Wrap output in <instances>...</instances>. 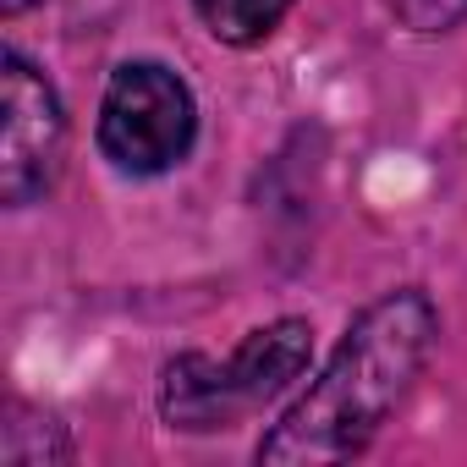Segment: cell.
Masks as SVG:
<instances>
[{"instance_id":"cell-1","label":"cell","mask_w":467,"mask_h":467,"mask_svg":"<svg viewBox=\"0 0 467 467\" xmlns=\"http://www.w3.org/2000/svg\"><path fill=\"white\" fill-rule=\"evenodd\" d=\"M434 336H440V314L418 286L368 303L352 319V330L336 341L325 368L308 379V390L259 440V462L303 467V462H347L368 451L385 418L418 385Z\"/></svg>"},{"instance_id":"cell-2","label":"cell","mask_w":467,"mask_h":467,"mask_svg":"<svg viewBox=\"0 0 467 467\" xmlns=\"http://www.w3.org/2000/svg\"><path fill=\"white\" fill-rule=\"evenodd\" d=\"M308 358H314L308 319H275L265 330H248L225 358H203V352L176 358L160 385V412L171 429L187 434L237 429L248 412L286 396L303 379Z\"/></svg>"},{"instance_id":"cell-3","label":"cell","mask_w":467,"mask_h":467,"mask_svg":"<svg viewBox=\"0 0 467 467\" xmlns=\"http://www.w3.org/2000/svg\"><path fill=\"white\" fill-rule=\"evenodd\" d=\"M94 138L121 176H165L192 154L198 99L165 61H127L105 83Z\"/></svg>"},{"instance_id":"cell-4","label":"cell","mask_w":467,"mask_h":467,"mask_svg":"<svg viewBox=\"0 0 467 467\" xmlns=\"http://www.w3.org/2000/svg\"><path fill=\"white\" fill-rule=\"evenodd\" d=\"M0 110H6V121H0V198H6V209H28L61 176L67 105L23 50H6L0 56Z\"/></svg>"},{"instance_id":"cell-5","label":"cell","mask_w":467,"mask_h":467,"mask_svg":"<svg viewBox=\"0 0 467 467\" xmlns=\"http://www.w3.org/2000/svg\"><path fill=\"white\" fill-rule=\"evenodd\" d=\"M292 6H297V0H192L198 23H203L220 45H237V50L265 45V39L286 23Z\"/></svg>"},{"instance_id":"cell-6","label":"cell","mask_w":467,"mask_h":467,"mask_svg":"<svg viewBox=\"0 0 467 467\" xmlns=\"http://www.w3.org/2000/svg\"><path fill=\"white\" fill-rule=\"evenodd\" d=\"M385 12L407 28V34H451L456 23H467V0H385Z\"/></svg>"},{"instance_id":"cell-7","label":"cell","mask_w":467,"mask_h":467,"mask_svg":"<svg viewBox=\"0 0 467 467\" xmlns=\"http://www.w3.org/2000/svg\"><path fill=\"white\" fill-rule=\"evenodd\" d=\"M34 6V0H0V17H23Z\"/></svg>"}]
</instances>
